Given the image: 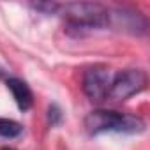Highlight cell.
<instances>
[{
	"mask_svg": "<svg viewBox=\"0 0 150 150\" xmlns=\"http://www.w3.org/2000/svg\"><path fill=\"white\" fill-rule=\"evenodd\" d=\"M23 131L21 124H18L16 120H11V118H0V136L2 138H16L20 136Z\"/></svg>",
	"mask_w": 150,
	"mask_h": 150,
	"instance_id": "52a82bcc",
	"label": "cell"
},
{
	"mask_svg": "<svg viewBox=\"0 0 150 150\" xmlns=\"http://www.w3.org/2000/svg\"><path fill=\"white\" fill-rule=\"evenodd\" d=\"M2 150H13V148H2Z\"/></svg>",
	"mask_w": 150,
	"mask_h": 150,
	"instance_id": "8fae6325",
	"label": "cell"
},
{
	"mask_svg": "<svg viewBox=\"0 0 150 150\" xmlns=\"http://www.w3.org/2000/svg\"><path fill=\"white\" fill-rule=\"evenodd\" d=\"M48 122H50L51 127H55V125H58L62 122V110L57 104H50V108H48Z\"/></svg>",
	"mask_w": 150,
	"mask_h": 150,
	"instance_id": "9c48e42d",
	"label": "cell"
},
{
	"mask_svg": "<svg viewBox=\"0 0 150 150\" xmlns=\"http://www.w3.org/2000/svg\"><path fill=\"white\" fill-rule=\"evenodd\" d=\"M6 83H7V88L11 90V94H13V97H14V101L18 104V108L21 111L30 110L32 104H34V96H32L30 87L20 78H9Z\"/></svg>",
	"mask_w": 150,
	"mask_h": 150,
	"instance_id": "8992f818",
	"label": "cell"
},
{
	"mask_svg": "<svg viewBox=\"0 0 150 150\" xmlns=\"http://www.w3.org/2000/svg\"><path fill=\"white\" fill-rule=\"evenodd\" d=\"M30 7L35 11H41L44 14H57V11H58L57 2H37V4H30Z\"/></svg>",
	"mask_w": 150,
	"mask_h": 150,
	"instance_id": "ba28073f",
	"label": "cell"
},
{
	"mask_svg": "<svg viewBox=\"0 0 150 150\" xmlns=\"http://www.w3.org/2000/svg\"><path fill=\"white\" fill-rule=\"evenodd\" d=\"M108 25L117 27L122 32L132 34V35H143L146 34V18L131 7H115L108 9Z\"/></svg>",
	"mask_w": 150,
	"mask_h": 150,
	"instance_id": "277c9868",
	"label": "cell"
},
{
	"mask_svg": "<svg viewBox=\"0 0 150 150\" xmlns=\"http://www.w3.org/2000/svg\"><path fill=\"white\" fill-rule=\"evenodd\" d=\"M2 74H4V71H2V69H0V76H2Z\"/></svg>",
	"mask_w": 150,
	"mask_h": 150,
	"instance_id": "30bf717a",
	"label": "cell"
},
{
	"mask_svg": "<svg viewBox=\"0 0 150 150\" xmlns=\"http://www.w3.org/2000/svg\"><path fill=\"white\" fill-rule=\"evenodd\" d=\"M146 72L143 69H125L120 71L110 81V88L104 101L110 103H122L134 94H139L146 87Z\"/></svg>",
	"mask_w": 150,
	"mask_h": 150,
	"instance_id": "3957f363",
	"label": "cell"
},
{
	"mask_svg": "<svg viewBox=\"0 0 150 150\" xmlns=\"http://www.w3.org/2000/svg\"><path fill=\"white\" fill-rule=\"evenodd\" d=\"M57 14L65 18L67 32L83 35L85 32L108 27V7L94 2L58 4Z\"/></svg>",
	"mask_w": 150,
	"mask_h": 150,
	"instance_id": "6da1fadb",
	"label": "cell"
},
{
	"mask_svg": "<svg viewBox=\"0 0 150 150\" xmlns=\"http://www.w3.org/2000/svg\"><path fill=\"white\" fill-rule=\"evenodd\" d=\"M85 129L88 134H103V132H125V134H138L145 131L143 118L120 113L113 110H94L85 117Z\"/></svg>",
	"mask_w": 150,
	"mask_h": 150,
	"instance_id": "7a4b0ae2",
	"label": "cell"
},
{
	"mask_svg": "<svg viewBox=\"0 0 150 150\" xmlns=\"http://www.w3.org/2000/svg\"><path fill=\"white\" fill-rule=\"evenodd\" d=\"M110 69L104 65H94L90 69L85 71L83 74V92L85 96L94 101V103H101L106 99L108 88H110Z\"/></svg>",
	"mask_w": 150,
	"mask_h": 150,
	"instance_id": "5b68a950",
	"label": "cell"
}]
</instances>
